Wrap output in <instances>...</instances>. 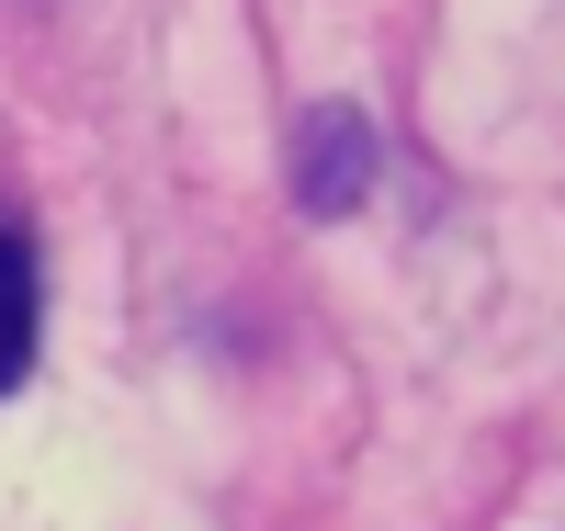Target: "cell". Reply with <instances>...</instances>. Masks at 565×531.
Wrapping results in <instances>:
<instances>
[{
    "mask_svg": "<svg viewBox=\"0 0 565 531\" xmlns=\"http://www.w3.org/2000/svg\"><path fill=\"white\" fill-rule=\"evenodd\" d=\"M373 170H385L373 114H362V103H306V125H295V204L340 226V215L373 204Z\"/></svg>",
    "mask_w": 565,
    "mask_h": 531,
    "instance_id": "obj_1",
    "label": "cell"
},
{
    "mask_svg": "<svg viewBox=\"0 0 565 531\" xmlns=\"http://www.w3.org/2000/svg\"><path fill=\"white\" fill-rule=\"evenodd\" d=\"M34 351H45V272H34V237L0 226V396L34 373Z\"/></svg>",
    "mask_w": 565,
    "mask_h": 531,
    "instance_id": "obj_2",
    "label": "cell"
}]
</instances>
